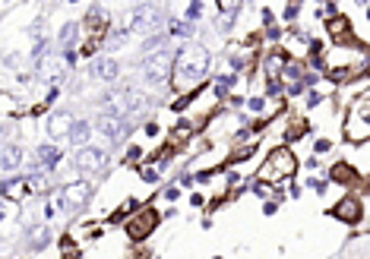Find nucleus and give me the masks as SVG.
Here are the masks:
<instances>
[{
  "label": "nucleus",
  "instance_id": "c756f323",
  "mask_svg": "<svg viewBox=\"0 0 370 259\" xmlns=\"http://www.w3.org/2000/svg\"><path fill=\"white\" fill-rule=\"evenodd\" d=\"M250 193L259 196V199H272V196H276V183H269V180H253V183H250Z\"/></svg>",
  "mask_w": 370,
  "mask_h": 259
},
{
  "label": "nucleus",
  "instance_id": "ddd939ff",
  "mask_svg": "<svg viewBox=\"0 0 370 259\" xmlns=\"http://www.w3.org/2000/svg\"><path fill=\"white\" fill-rule=\"evenodd\" d=\"M22 161H26V146L22 143H4V152H0V168H4V174L10 177L13 171L22 168Z\"/></svg>",
  "mask_w": 370,
  "mask_h": 259
},
{
  "label": "nucleus",
  "instance_id": "9d476101",
  "mask_svg": "<svg viewBox=\"0 0 370 259\" xmlns=\"http://www.w3.org/2000/svg\"><path fill=\"white\" fill-rule=\"evenodd\" d=\"M165 26V10L155 4H139L136 7V32L142 35H155Z\"/></svg>",
  "mask_w": 370,
  "mask_h": 259
},
{
  "label": "nucleus",
  "instance_id": "2eb2a0df",
  "mask_svg": "<svg viewBox=\"0 0 370 259\" xmlns=\"http://www.w3.org/2000/svg\"><path fill=\"white\" fill-rule=\"evenodd\" d=\"M124 98H127V114L130 117L146 114L149 104H152V95H149L146 89H139V86H124Z\"/></svg>",
  "mask_w": 370,
  "mask_h": 259
},
{
  "label": "nucleus",
  "instance_id": "f704fd0d",
  "mask_svg": "<svg viewBox=\"0 0 370 259\" xmlns=\"http://www.w3.org/2000/svg\"><path fill=\"white\" fill-rule=\"evenodd\" d=\"M219 4V13H237L241 10V0H216Z\"/></svg>",
  "mask_w": 370,
  "mask_h": 259
},
{
  "label": "nucleus",
  "instance_id": "473e14b6",
  "mask_svg": "<svg viewBox=\"0 0 370 259\" xmlns=\"http://www.w3.org/2000/svg\"><path fill=\"white\" fill-rule=\"evenodd\" d=\"M184 19H187V22H193V26H196V22L202 19V0H190V7H187Z\"/></svg>",
  "mask_w": 370,
  "mask_h": 259
},
{
  "label": "nucleus",
  "instance_id": "1a4fd4ad",
  "mask_svg": "<svg viewBox=\"0 0 370 259\" xmlns=\"http://www.w3.org/2000/svg\"><path fill=\"white\" fill-rule=\"evenodd\" d=\"M73 164L82 174H101L104 168H108V152L98 149V146H82L73 155Z\"/></svg>",
  "mask_w": 370,
  "mask_h": 259
},
{
  "label": "nucleus",
  "instance_id": "e433bc0d",
  "mask_svg": "<svg viewBox=\"0 0 370 259\" xmlns=\"http://www.w3.org/2000/svg\"><path fill=\"white\" fill-rule=\"evenodd\" d=\"M139 158H142V149H139V146H130L127 155H124V164H136Z\"/></svg>",
  "mask_w": 370,
  "mask_h": 259
},
{
  "label": "nucleus",
  "instance_id": "a211bd4d",
  "mask_svg": "<svg viewBox=\"0 0 370 259\" xmlns=\"http://www.w3.org/2000/svg\"><path fill=\"white\" fill-rule=\"evenodd\" d=\"M22 237H26V246L32 253L44 250V246H51V231H47V225H35V228H26L22 231Z\"/></svg>",
  "mask_w": 370,
  "mask_h": 259
},
{
  "label": "nucleus",
  "instance_id": "864d4df0",
  "mask_svg": "<svg viewBox=\"0 0 370 259\" xmlns=\"http://www.w3.org/2000/svg\"><path fill=\"white\" fill-rule=\"evenodd\" d=\"M354 4H367V0H354Z\"/></svg>",
  "mask_w": 370,
  "mask_h": 259
},
{
  "label": "nucleus",
  "instance_id": "4be33fe9",
  "mask_svg": "<svg viewBox=\"0 0 370 259\" xmlns=\"http://www.w3.org/2000/svg\"><path fill=\"white\" fill-rule=\"evenodd\" d=\"M329 180H336V183H345V186H351V183H357V171L351 168L348 161H336L329 168Z\"/></svg>",
  "mask_w": 370,
  "mask_h": 259
},
{
  "label": "nucleus",
  "instance_id": "9b49d317",
  "mask_svg": "<svg viewBox=\"0 0 370 259\" xmlns=\"http://www.w3.org/2000/svg\"><path fill=\"white\" fill-rule=\"evenodd\" d=\"M61 158H64L61 146H54V143H38V149H35V164H32V168H35V171L51 174V171H57Z\"/></svg>",
  "mask_w": 370,
  "mask_h": 259
},
{
  "label": "nucleus",
  "instance_id": "37998d69",
  "mask_svg": "<svg viewBox=\"0 0 370 259\" xmlns=\"http://www.w3.org/2000/svg\"><path fill=\"white\" fill-rule=\"evenodd\" d=\"M279 212V203L276 199H266V203H262V215H276Z\"/></svg>",
  "mask_w": 370,
  "mask_h": 259
},
{
  "label": "nucleus",
  "instance_id": "6ab92c4d",
  "mask_svg": "<svg viewBox=\"0 0 370 259\" xmlns=\"http://www.w3.org/2000/svg\"><path fill=\"white\" fill-rule=\"evenodd\" d=\"M326 35H329L336 44H339V41H348V38H351V19L342 16V13L332 16V19H326Z\"/></svg>",
  "mask_w": 370,
  "mask_h": 259
},
{
  "label": "nucleus",
  "instance_id": "5fc2aeb1",
  "mask_svg": "<svg viewBox=\"0 0 370 259\" xmlns=\"http://www.w3.org/2000/svg\"><path fill=\"white\" fill-rule=\"evenodd\" d=\"M212 259H222V256H212Z\"/></svg>",
  "mask_w": 370,
  "mask_h": 259
},
{
  "label": "nucleus",
  "instance_id": "58836bf2",
  "mask_svg": "<svg viewBox=\"0 0 370 259\" xmlns=\"http://www.w3.org/2000/svg\"><path fill=\"white\" fill-rule=\"evenodd\" d=\"M332 149V143L326 136H320V139H313V155H323V152H329Z\"/></svg>",
  "mask_w": 370,
  "mask_h": 259
},
{
  "label": "nucleus",
  "instance_id": "79ce46f5",
  "mask_svg": "<svg viewBox=\"0 0 370 259\" xmlns=\"http://www.w3.org/2000/svg\"><path fill=\"white\" fill-rule=\"evenodd\" d=\"M262 35H266V41H279V38H282V29H279V26H269Z\"/></svg>",
  "mask_w": 370,
  "mask_h": 259
},
{
  "label": "nucleus",
  "instance_id": "423d86ee",
  "mask_svg": "<svg viewBox=\"0 0 370 259\" xmlns=\"http://www.w3.org/2000/svg\"><path fill=\"white\" fill-rule=\"evenodd\" d=\"M92 203V183L89 180H73L64 183L61 193H57V206H61L64 215H79L82 209Z\"/></svg>",
  "mask_w": 370,
  "mask_h": 259
},
{
  "label": "nucleus",
  "instance_id": "49530a36",
  "mask_svg": "<svg viewBox=\"0 0 370 259\" xmlns=\"http://www.w3.org/2000/svg\"><path fill=\"white\" fill-rule=\"evenodd\" d=\"M202 203H206V196H202V193H193V196H190V206H196V209H199Z\"/></svg>",
  "mask_w": 370,
  "mask_h": 259
},
{
  "label": "nucleus",
  "instance_id": "72a5a7b5",
  "mask_svg": "<svg viewBox=\"0 0 370 259\" xmlns=\"http://www.w3.org/2000/svg\"><path fill=\"white\" fill-rule=\"evenodd\" d=\"M158 174H162V168H155V164H149V161L139 168V177L146 180V183H155V180H158Z\"/></svg>",
  "mask_w": 370,
  "mask_h": 259
},
{
  "label": "nucleus",
  "instance_id": "bb28decb",
  "mask_svg": "<svg viewBox=\"0 0 370 259\" xmlns=\"http://www.w3.org/2000/svg\"><path fill=\"white\" fill-rule=\"evenodd\" d=\"M234 82H237V73H222L219 79H216V98H228L231 95V89H234Z\"/></svg>",
  "mask_w": 370,
  "mask_h": 259
},
{
  "label": "nucleus",
  "instance_id": "c85d7f7f",
  "mask_svg": "<svg viewBox=\"0 0 370 259\" xmlns=\"http://www.w3.org/2000/svg\"><path fill=\"white\" fill-rule=\"evenodd\" d=\"M168 32L171 35H177V38H190L193 35V22H181V19H168Z\"/></svg>",
  "mask_w": 370,
  "mask_h": 259
},
{
  "label": "nucleus",
  "instance_id": "f3484780",
  "mask_svg": "<svg viewBox=\"0 0 370 259\" xmlns=\"http://www.w3.org/2000/svg\"><path fill=\"white\" fill-rule=\"evenodd\" d=\"M121 76V63L114 60V57H98V60L92 63V79H101V82H114Z\"/></svg>",
  "mask_w": 370,
  "mask_h": 259
},
{
  "label": "nucleus",
  "instance_id": "6e6552de",
  "mask_svg": "<svg viewBox=\"0 0 370 259\" xmlns=\"http://www.w3.org/2000/svg\"><path fill=\"white\" fill-rule=\"evenodd\" d=\"M329 218L342 221V225H361V221H364V203H361V196L345 193L339 203L329 209Z\"/></svg>",
  "mask_w": 370,
  "mask_h": 259
},
{
  "label": "nucleus",
  "instance_id": "a19ab883",
  "mask_svg": "<svg viewBox=\"0 0 370 259\" xmlns=\"http://www.w3.org/2000/svg\"><path fill=\"white\" fill-rule=\"evenodd\" d=\"M323 101H326V95H323V92H316V89H313V92L307 95V108H316V104H323Z\"/></svg>",
  "mask_w": 370,
  "mask_h": 259
},
{
  "label": "nucleus",
  "instance_id": "cd10ccee",
  "mask_svg": "<svg viewBox=\"0 0 370 259\" xmlns=\"http://www.w3.org/2000/svg\"><path fill=\"white\" fill-rule=\"evenodd\" d=\"M168 48V35L155 32V35H146V41H142V54H155V51H165Z\"/></svg>",
  "mask_w": 370,
  "mask_h": 259
},
{
  "label": "nucleus",
  "instance_id": "3c124183",
  "mask_svg": "<svg viewBox=\"0 0 370 259\" xmlns=\"http://www.w3.org/2000/svg\"><path fill=\"white\" fill-rule=\"evenodd\" d=\"M288 4H304V0H288Z\"/></svg>",
  "mask_w": 370,
  "mask_h": 259
},
{
  "label": "nucleus",
  "instance_id": "a18cd8bd",
  "mask_svg": "<svg viewBox=\"0 0 370 259\" xmlns=\"http://www.w3.org/2000/svg\"><path fill=\"white\" fill-rule=\"evenodd\" d=\"M142 130H146V136H158V123H155V120H149V123H142Z\"/></svg>",
  "mask_w": 370,
  "mask_h": 259
},
{
  "label": "nucleus",
  "instance_id": "6e6d98bb",
  "mask_svg": "<svg viewBox=\"0 0 370 259\" xmlns=\"http://www.w3.org/2000/svg\"><path fill=\"white\" fill-rule=\"evenodd\" d=\"M70 4H76V0H70Z\"/></svg>",
  "mask_w": 370,
  "mask_h": 259
},
{
  "label": "nucleus",
  "instance_id": "4d7b16f0",
  "mask_svg": "<svg viewBox=\"0 0 370 259\" xmlns=\"http://www.w3.org/2000/svg\"><path fill=\"white\" fill-rule=\"evenodd\" d=\"M4 4H10V0H4Z\"/></svg>",
  "mask_w": 370,
  "mask_h": 259
},
{
  "label": "nucleus",
  "instance_id": "4468645a",
  "mask_svg": "<svg viewBox=\"0 0 370 259\" xmlns=\"http://www.w3.org/2000/svg\"><path fill=\"white\" fill-rule=\"evenodd\" d=\"M4 196L7 199H16V203H26V199H32L35 196V190H32V180H29V174L26 177H4Z\"/></svg>",
  "mask_w": 370,
  "mask_h": 259
},
{
  "label": "nucleus",
  "instance_id": "ea45409f",
  "mask_svg": "<svg viewBox=\"0 0 370 259\" xmlns=\"http://www.w3.org/2000/svg\"><path fill=\"white\" fill-rule=\"evenodd\" d=\"M162 196L168 199V203H177V199H181V186H174V183H171V186H165Z\"/></svg>",
  "mask_w": 370,
  "mask_h": 259
},
{
  "label": "nucleus",
  "instance_id": "7c9ffc66",
  "mask_svg": "<svg viewBox=\"0 0 370 259\" xmlns=\"http://www.w3.org/2000/svg\"><path fill=\"white\" fill-rule=\"evenodd\" d=\"M234 22H237V13H219V19H216V29H219L222 35H231Z\"/></svg>",
  "mask_w": 370,
  "mask_h": 259
},
{
  "label": "nucleus",
  "instance_id": "0eeeda50",
  "mask_svg": "<svg viewBox=\"0 0 370 259\" xmlns=\"http://www.w3.org/2000/svg\"><path fill=\"white\" fill-rule=\"evenodd\" d=\"M95 130H98L104 139H111V143H121L124 136H130L133 120H130V114H121V111H98Z\"/></svg>",
  "mask_w": 370,
  "mask_h": 259
},
{
  "label": "nucleus",
  "instance_id": "de8ad7c7",
  "mask_svg": "<svg viewBox=\"0 0 370 259\" xmlns=\"http://www.w3.org/2000/svg\"><path fill=\"white\" fill-rule=\"evenodd\" d=\"M304 168H307V171H316V168H320V161H316V155H310V158L304 161Z\"/></svg>",
  "mask_w": 370,
  "mask_h": 259
},
{
  "label": "nucleus",
  "instance_id": "c9c22d12",
  "mask_svg": "<svg viewBox=\"0 0 370 259\" xmlns=\"http://www.w3.org/2000/svg\"><path fill=\"white\" fill-rule=\"evenodd\" d=\"M247 108L253 111V114H259L262 108H266V95H253V98H247Z\"/></svg>",
  "mask_w": 370,
  "mask_h": 259
},
{
  "label": "nucleus",
  "instance_id": "dca6fc26",
  "mask_svg": "<svg viewBox=\"0 0 370 259\" xmlns=\"http://www.w3.org/2000/svg\"><path fill=\"white\" fill-rule=\"evenodd\" d=\"M108 22H111L108 10L95 4V7L89 10V13H86V22H82V26H86V29L92 32V38H98V35H104V29H108Z\"/></svg>",
  "mask_w": 370,
  "mask_h": 259
},
{
  "label": "nucleus",
  "instance_id": "c03bdc74",
  "mask_svg": "<svg viewBox=\"0 0 370 259\" xmlns=\"http://www.w3.org/2000/svg\"><path fill=\"white\" fill-rule=\"evenodd\" d=\"M259 16H262V26H266V29H269V26H276V13H272V10H262Z\"/></svg>",
  "mask_w": 370,
  "mask_h": 259
},
{
  "label": "nucleus",
  "instance_id": "4c0bfd02",
  "mask_svg": "<svg viewBox=\"0 0 370 259\" xmlns=\"http://www.w3.org/2000/svg\"><path fill=\"white\" fill-rule=\"evenodd\" d=\"M297 16H301V4H288V7H285V22H297Z\"/></svg>",
  "mask_w": 370,
  "mask_h": 259
},
{
  "label": "nucleus",
  "instance_id": "f257e3e1",
  "mask_svg": "<svg viewBox=\"0 0 370 259\" xmlns=\"http://www.w3.org/2000/svg\"><path fill=\"white\" fill-rule=\"evenodd\" d=\"M209 67H212V57H209V48L199 41H184L177 48V57H174V79L171 86L174 92H196L202 89V82L209 76Z\"/></svg>",
  "mask_w": 370,
  "mask_h": 259
},
{
  "label": "nucleus",
  "instance_id": "39448f33",
  "mask_svg": "<svg viewBox=\"0 0 370 259\" xmlns=\"http://www.w3.org/2000/svg\"><path fill=\"white\" fill-rule=\"evenodd\" d=\"M162 212L155 209V206H139L133 215L127 218V225H124V231H127V237L133 240V243H142V240H149V234L162 225Z\"/></svg>",
  "mask_w": 370,
  "mask_h": 259
},
{
  "label": "nucleus",
  "instance_id": "f8f14e48",
  "mask_svg": "<svg viewBox=\"0 0 370 259\" xmlns=\"http://www.w3.org/2000/svg\"><path fill=\"white\" fill-rule=\"evenodd\" d=\"M73 123H76V117L70 111H51V114H47V120H44V130H47V136H51V139H70Z\"/></svg>",
  "mask_w": 370,
  "mask_h": 259
},
{
  "label": "nucleus",
  "instance_id": "20e7f679",
  "mask_svg": "<svg viewBox=\"0 0 370 259\" xmlns=\"http://www.w3.org/2000/svg\"><path fill=\"white\" fill-rule=\"evenodd\" d=\"M342 133H345L348 143H367L370 139V92H364V95L351 104Z\"/></svg>",
  "mask_w": 370,
  "mask_h": 259
},
{
  "label": "nucleus",
  "instance_id": "7ed1b4c3",
  "mask_svg": "<svg viewBox=\"0 0 370 259\" xmlns=\"http://www.w3.org/2000/svg\"><path fill=\"white\" fill-rule=\"evenodd\" d=\"M297 174V155L288 146H276L266 155L259 168V180H269V183H282V180H291Z\"/></svg>",
  "mask_w": 370,
  "mask_h": 259
},
{
  "label": "nucleus",
  "instance_id": "09e8293b",
  "mask_svg": "<svg viewBox=\"0 0 370 259\" xmlns=\"http://www.w3.org/2000/svg\"><path fill=\"white\" fill-rule=\"evenodd\" d=\"M301 193H304V186H301V183H291V196L301 199Z\"/></svg>",
  "mask_w": 370,
  "mask_h": 259
},
{
  "label": "nucleus",
  "instance_id": "393cba45",
  "mask_svg": "<svg viewBox=\"0 0 370 259\" xmlns=\"http://www.w3.org/2000/svg\"><path fill=\"white\" fill-rule=\"evenodd\" d=\"M136 209H139V203H136V199H124V203L114 209V215H111V225H124V221H127L130 215H133Z\"/></svg>",
  "mask_w": 370,
  "mask_h": 259
},
{
  "label": "nucleus",
  "instance_id": "5701e85b",
  "mask_svg": "<svg viewBox=\"0 0 370 259\" xmlns=\"http://www.w3.org/2000/svg\"><path fill=\"white\" fill-rule=\"evenodd\" d=\"M256 149H259V143H256L253 136H250V139H241V143H237V146L228 152V164H241V161H247Z\"/></svg>",
  "mask_w": 370,
  "mask_h": 259
},
{
  "label": "nucleus",
  "instance_id": "603ef678",
  "mask_svg": "<svg viewBox=\"0 0 370 259\" xmlns=\"http://www.w3.org/2000/svg\"><path fill=\"white\" fill-rule=\"evenodd\" d=\"M367 22H370V7H367Z\"/></svg>",
  "mask_w": 370,
  "mask_h": 259
},
{
  "label": "nucleus",
  "instance_id": "412c9836",
  "mask_svg": "<svg viewBox=\"0 0 370 259\" xmlns=\"http://www.w3.org/2000/svg\"><path fill=\"white\" fill-rule=\"evenodd\" d=\"M92 130H95V120H86V117H76V123H73V130H70V143L73 146H86L89 143V136H92Z\"/></svg>",
  "mask_w": 370,
  "mask_h": 259
},
{
  "label": "nucleus",
  "instance_id": "2f4dec72",
  "mask_svg": "<svg viewBox=\"0 0 370 259\" xmlns=\"http://www.w3.org/2000/svg\"><path fill=\"white\" fill-rule=\"evenodd\" d=\"M285 95V79H266V98H282Z\"/></svg>",
  "mask_w": 370,
  "mask_h": 259
},
{
  "label": "nucleus",
  "instance_id": "aec40b11",
  "mask_svg": "<svg viewBox=\"0 0 370 259\" xmlns=\"http://www.w3.org/2000/svg\"><path fill=\"white\" fill-rule=\"evenodd\" d=\"M285 63H288V57H285L282 51H269L266 57H262V73H266V79H282Z\"/></svg>",
  "mask_w": 370,
  "mask_h": 259
},
{
  "label": "nucleus",
  "instance_id": "a878e982",
  "mask_svg": "<svg viewBox=\"0 0 370 259\" xmlns=\"http://www.w3.org/2000/svg\"><path fill=\"white\" fill-rule=\"evenodd\" d=\"M304 73H307L304 63H301V60H291V57H288V63H285V70H282V79L291 86V82H301V79H304Z\"/></svg>",
  "mask_w": 370,
  "mask_h": 259
},
{
  "label": "nucleus",
  "instance_id": "b1692460",
  "mask_svg": "<svg viewBox=\"0 0 370 259\" xmlns=\"http://www.w3.org/2000/svg\"><path fill=\"white\" fill-rule=\"evenodd\" d=\"M76 41H79V22H64L61 35H57V48H61V51H73Z\"/></svg>",
  "mask_w": 370,
  "mask_h": 259
},
{
  "label": "nucleus",
  "instance_id": "f03ea898",
  "mask_svg": "<svg viewBox=\"0 0 370 259\" xmlns=\"http://www.w3.org/2000/svg\"><path fill=\"white\" fill-rule=\"evenodd\" d=\"M174 57L177 51L165 48V51H155V54H146L139 63V76L146 86H168L174 79Z\"/></svg>",
  "mask_w": 370,
  "mask_h": 259
},
{
  "label": "nucleus",
  "instance_id": "8fccbe9b",
  "mask_svg": "<svg viewBox=\"0 0 370 259\" xmlns=\"http://www.w3.org/2000/svg\"><path fill=\"white\" fill-rule=\"evenodd\" d=\"M82 54L92 57V54H95V44H92V41H89V44H82Z\"/></svg>",
  "mask_w": 370,
  "mask_h": 259
}]
</instances>
